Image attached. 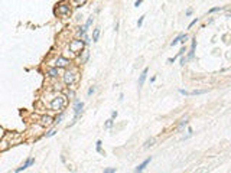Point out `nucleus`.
Returning <instances> with one entry per match:
<instances>
[{
	"label": "nucleus",
	"mask_w": 231,
	"mask_h": 173,
	"mask_svg": "<svg viewBox=\"0 0 231 173\" xmlns=\"http://www.w3.org/2000/svg\"><path fill=\"white\" fill-rule=\"evenodd\" d=\"M104 173H116V169H114V167H108V169H104Z\"/></svg>",
	"instance_id": "cd10ccee"
},
{
	"label": "nucleus",
	"mask_w": 231,
	"mask_h": 173,
	"mask_svg": "<svg viewBox=\"0 0 231 173\" xmlns=\"http://www.w3.org/2000/svg\"><path fill=\"white\" fill-rule=\"evenodd\" d=\"M82 40H84V43H85V45H90V43H91V39H90L87 35L84 36V38H82Z\"/></svg>",
	"instance_id": "bb28decb"
},
{
	"label": "nucleus",
	"mask_w": 231,
	"mask_h": 173,
	"mask_svg": "<svg viewBox=\"0 0 231 173\" xmlns=\"http://www.w3.org/2000/svg\"><path fill=\"white\" fill-rule=\"evenodd\" d=\"M77 33H78L79 38H84V36H85V33H87L85 25H84V26H81V27H78V32H77Z\"/></svg>",
	"instance_id": "4468645a"
},
{
	"label": "nucleus",
	"mask_w": 231,
	"mask_h": 173,
	"mask_svg": "<svg viewBox=\"0 0 231 173\" xmlns=\"http://www.w3.org/2000/svg\"><path fill=\"white\" fill-rule=\"evenodd\" d=\"M188 120H189L188 117H184V118L181 120V123H179V126H178V130H182V128H184V127L186 126V124H188Z\"/></svg>",
	"instance_id": "dca6fc26"
},
{
	"label": "nucleus",
	"mask_w": 231,
	"mask_h": 173,
	"mask_svg": "<svg viewBox=\"0 0 231 173\" xmlns=\"http://www.w3.org/2000/svg\"><path fill=\"white\" fill-rule=\"evenodd\" d=\"M192 14V9H188L186 12H185V16H191Z\"/></svg>",
	"instance_id": "72a5a7b5"
},
{
	"label": "nucleus",
	"mask_w": 231,
	"mask_h": 173,
	"mask_svg": "<svg viewBox=\"0 0 231 173\" xmlns=\"http://www.w3.org/2000/svg\"><path fill=\"white\" fill-rule=\"evenodd\" d=\"M101 144H103V143H101V140H98V141L95 143V149H97V152H98V153H101V152H103V150H101Z\"/></svg>",
	"instance_id": "5701e85b"
},
{
	"label": "nucleus",
	"mask_w": 231,
	"mask_h": 173,
	"mask_svg": "<svg viewBox=\"0 0 231 173\" xmlns=\"http://www.w3.org/2000/svg\"><path fill=\"white\" fill-rule=\"evenodd\" d=\"M77 80V71H66L64 74V82H65L68 86H71Z\"/></svg>",
	"instance_id": "20e7f679"
},
{
	"label": "nucleus",
	"mask_w": 231,
	"mask_h": 173,
	"mask_svg": "<svg viewBox=\"0 0 231 173\" xmlns=\"http://www.w3.org/2000/svg\"><path fill=\"white\" fill-rule=\"evenodd\" d=\"M117 117V111H113L111 113V118H116Z\"/></svg>",
	"instance_id": "f704fd0d"
},
{
	"label": "nucleus",
	"mask_w": 231,
	"mask_h": 173,
	"mask_svg": "<svg viewBox=\"0 0 231 173\" xmlns=\"http://www.w3.org/2000/svg\"><path fill=\"white\" fill-rule=\"evenodd\" d=\"M92 22H94V17H92V16H90V17L87 19V23H85V27H87V29H88V27L92 25Z\"/></svg>",
	"instance_id": "6ab92c4d"
},
{
	"label": "nucleus",
	"mask_w": 231,
	"mask_h": 173,
	"mask_svg": "<svg viewBox=\"0 0 231 173\" xmlns=\"http://www.w3.org/2000/svg\"><path fill=\"white\" fill-rule=\"evenodd\" d=\"M142 3H143V0H136V2H134V6L139 7L140 5H142Z\"/></svg>",
	"instance_id": "2f4dec72"
},
{
	"label": "nucleus",
	"mask_w": 231,
	"mask_h": 173,
	"mask_svg": "<svg viewBox=\"0 0 231 173\" xmlns=\"http://www.w3.org/2000/svg\"><path fill=\"white\" fill-rule=\"evenodd\" d=\"M150 162H152V157H147V159H146L145 162L142 163V165H139V166L136 167V169H134V172H137V173H139V172H143V170L146 169V166H147V165H149Z\"/></svg>",
	"instance_id": "1a4fd4ad"
},
{
	"label": "nucleus",
	"mask_w": 231,
	"mask_h": 173,
	"mask_svg": "<svg viewBox=\"0 0 231 173\" xmlns=\"http://www.w3.org/2000/svg\"><path fill=\"white\" fill-rule=\"evenodd\" d=\"M82 108H84V102L79 101V100H75V104H74V120H72V123L68 124V127H71V126L75 124V121L78 120L81 113H82Z\"/></svg>",
	"instance_id": "f03ea898"
},
{
	"label": "nucleus",
	"mask_w": 231,
	"mask_h": 173,
	"mask_svg": "<svg viewBox=\"0 0 231 173\" xmlns=\"http://www.w3.org/2000/svg\"><path fill=\"white\" fill-rule=\"evenodd\" d=\"M100 38V27L97 29H94V32H92V42H97Z\"/></svg>",
	"instance_id": "2eb2a0df"
},
{
	"label": "nucleus",
	"mask_w": 231,
	"mask_h": 173,
	"mask_svg": "<svg viewBox=\"0 0 231 173\" xmlns=\"http://www.w3.org/2000/svg\"><path fill=\"white\" fill-rule=\"evenodd\" d=\"M48 75L51 77V78H58V75H59V68L58 67H52L48 69Z\"/></svg>",
	"instance_id": "9d476101"
},
{
	"label": "nucleus",
	"mask_w": 231,
	"mask_h": 173,
	"mask_svg": "<svg viewBox=\"0 0 231 173\" xmlns=\"http://www.w3.org/2000/svg\"><path fill=\"white\" fill-rule=\"evenodd\" d=\"M55 134H56V130L53 128V130H51V131L45 133V137H52V136H55Z\"/></svg>",
	"instance_id": "b1692460"
},
{
	"label": "nucleus",
	"mask_w": 231,
	"mask_h": 173,
	"mask_svg": "<svg viewBox=\"0 0 231 173\" xmlns=\"http://www.w3.org/2000/svg\"><path fill=\"white\" fill-rule=\"evenodd\" d=\"M65 105H66V98L65 97H62V95H56V97L51 101V104H49L51 110H53V111H62V110L65 108Z\"/></svg>",
	"instance_id": "f257e3e1"
},
{
	"label": "nucleus",
	"mask_w": 231,
	"mask_h": 173,
	"mask_svg": "<svg viewBox=\"0 0 231 173\" xmlns=\"http://www.w3.org/2000/svg\"><path fill=\"white\" fill-rule=\"evenodd\" d=\"M33 163H35V159H33V157H29V159H27L26 162L23 163V166H20V167H18V169H16V172L19 173V172H23V170H26L27 167L32 166Z\"/></svg>",
	"instance_id": "0eeeda50"
},
{
	"label": "nucleus",
	"mask_w": 231,
	"mask_h": 173,
	"mask_svg": "<svg viewBox=\"0 0 231 173\" xmlns=\"http://www.w3.org/2000/svg\"><path fill=\"white\" fill-rule=\"evenodd\" d=\"M69 64H71V62H69V59H68V58L58 56L52 65H53V67H58V68H66V67H69Z\"/></svg>",
	"instance_id": "39448f33"
},
{
	"label": "nucleus",
	"mask_w": 231,
	"mask_h": 173,
	"mask_svg": "<svg viewBox=\"0 0 231 173\" xmlns=\"http://www.w3.org/2000/svg\"><path fill=\"white\" fill-rule=\"evenodd\" d=\"M113 124H114V123H113V118H110V120H107V121H106V128H111V127H113Z\"/></svg>",
	"instance_id": "393cba45"
},
{
	"label": "nucleus",
	"mask_w": 231,
	"mask_h": 173,
	"mask_svg": "<svg viewBox=\"0 0 231 173\" xmlns=\"http://www.w3.org/2000/svg\"><path fill=\"white\" fill-rule=\"evenodd\" d=\"M147 72H149V68H145L143 71H142V74H140V77H139V88H142L143 86V84H145L146 81V77H147Z\"/></svg>",
	"instance_id": "6e6552de"
},
{
	"label": "nucleus",
	"mask_w": 231,
	"mask_h": 173,
	"mask_svg": "<svg viewBox=\"0 0 231 173\" xmlns=\"http://www.w3.org/2000/svg\"><path fill=\"white\" fill-rule=\"evenodd\" d=\"M69 12H71L69 5H66V3H61L59 6H58V13H59L61 16H66V14H69Z\"/></svg>",
	"instance_id": "423d86ee"
},
{
	"label": "nucleus",
	"mask_w": 231,
	"mask_h": 173,
	"mask_svg": "<svg viewBox=\"0 0 231 173\" xmlns=\"http://www.w3.org/2000/svg\"><path fill=\"white\" fill-rule=\"evenodd\" d=\"M207 93V90H195V91H191L188 93V95H202V94Z\"/></svg>",
	"instance_id": "a211bd4d"
},
{
	"label": "nucleus",
	"mask_w": 231,
	"mask_h": 173,
	"mask_svg": "<svg viewBox=\"0 0 231 173\" xmlns=\"http://www.w3.org/2000/svg\"><path fill=\"white\" fill-rule=\"evenodd\" d=\"M184 52H186V51H185V46L182 48V49H181V51L178 52V56H182V55H184Z\"/></svg>",
	"instance_id": "473e14b6"
},
{
	"label": "nucleus",
	"mask_w": 231,
	"mask_h": 173,
	"mask_svg": "<svg viewBox=\"0 0 231 173\" xmlns=\"http://www.w3.org/2000/svg\"><path fill=\"white\" fill-rule=\"evenodd\" d=\"M185 64H186V59H185V58H182V59H181V65H185Z\"/></svg>",
	"instance_id": "e433bc0d"
},
{
	"label": "nucleus",
	"mask_w": 231,
	"mask_h": 173,
	"mask_svg": "<svg viewBox=\"0 0 231 173\" xmlns=\"http://www.w3.org/2000/svg\"><path fill=\"white\" fill-rule=\"evenodd\" d=\"M84 40H81V39H77V40H72L71 43H69V51L71 52H75V53H81L82 51H84Z\"/></svg>",
	"instance_id": "7ed1b4c3"
},
{
	"label": "nucleus",
	"mask_w": 231,
	"mask_h": 173,
	"mask_svg": "<svg viewBox=\"0 0 231 173\" xmlns=\"http://www.w3.org/2000/svg\"><path fill=\"white\" fill-rule=\"evenodd\" d=\"M79 58H81V64H87V61L90 58V52L88 51H82L79 53Z\"/></svg>",
	"instance_id": "f8f14e48"
},
{
	"label": "nucleus",
	"mask_w": 231,
	"mask_h": 173,
	"mask_svg": "<svg viewBox=\"0 0 231 173\" xmlns=\"http://www.w3.org/2000/svg\"><path fill=\"white\" fill-rule=\"evenodd\" d=\"M145 17H146V16H142V17L139 19V22H137V26H139V27H140V26H142V25H143V20H145Z\"/></svg>",
	"instance_id": "c756f323"
},
{
	"label": "nucleus",
	"mask_w": 231,
	"mask_h": 173,
	"mask_svg": "<svg viewBox=\"0 0 231 173\" xmlns=\"http://www.w3.org/2000/svg\"><path fill=\"white\" fill-rule=\"evenodd\" d=\"M87 3V0H75V5H77V6H82V5H85Z\"/></svg>",
	"instance_id": "a878e982"
},
{
	"label": "nucleus",
	"mask_w": 231,
	"mask_h": 173,
	"mask_svg": "<svg viewBox=\"0 0 231 173\" xmlns=\"http://www.w3.org/2000/svg\"><path fill=\"white\" fill-rule=\"evenodd\" d=\"M197 22H198V17H195V19H194V20L191 22V23L188 25V29H191V27L194 26V25H197Z\"/></svg>",
	"instance_id": "c85d7f7f"
},
{
	"label": "nucleus",
	"mask_w": 231,
	"mask_h": 173,
	"mask_svg": "<svg viewBox=\"0 0 231 173\" xmlns=\"http://www.w3.org/2000/svg\"><path fill=\"white\" fill-rule=\"evenodd\" d=\"M94 91H95V88H94V86H91V88L88 90V93H87V95H88V97H90V95H92V94H94Z\"/></svg>",
	"instance_id": "7c9ffc66"
},
{
	"label": "nucleus",
	"mask_w": 231,
	"mask_h": 173,
	"mask_svg": "<svg viewBox=\"0 0 231 173\" xmlns=\"http://www.w3.org/2000/svg\"><path fill=\"white\" fill-rule=\"evenodd\" d=\"M195 46H197V39L194 38L191 42V51H189V55H188V59H192L194 58V53H195Z\"/></svg>",
	"instance_id": "9b49d317"
},
{
	"label": "nucleus",
	"mask_w": 231,
	"mask_h": 173,
	"mask_svg": "<svg viewBox=\"0 0 231 173\" xmlns=\"http://www.w3.org/2000/svg\"><path fill=\"white\" fill-rule=\"evenodd\" d=\"M156 143V139H149V140H146V143H145V149H149V147H152L153 144Z\"/></svg>",
	"instance_id": "f3484780"
},
{
	"label": "nucleus",
	"mask_w": 231,
	"mask_h": 173,
	"mask_svg": "<svg viewBox=\"0 0 231 173\" xmlns=\"http://www.w3.org/2000/svg\"><path fill=\"white\" fill-rule=\"evenodd\" d=\"M62 118H64V113H61L59 115H58V117L55 118V121H53V123H55V124H59L61 121H62Z\"/></svg>",
	"instance_id": "412c9836"
},
{
	"label": "nucleus",
	"mask_w": 231,
	"mask_h": 173,
	"mask_svg": "<svg viewBox=\"0 0 231 173\" xmlns=\"http://www.w3.org/2000/svg\"><path fill=\"white\" fill-rule=\"evenodd\" d=\"M40 123H42V126H49V124L52 123V117H49V115H42V117H40Z\"/></svg>",
	"instance_id": "ddd939ff"
},
{
	"label": "nucleus",
	"mask_w": 231,
	"mask_h": 173,
	"mask_svg": "<svg viewBox=\"0 0 231 173\" xmlns=\"http://www.w3.org/2000/svg\"><path fill=\"white\" fill-rule=\"evenodd\" d=\"M179 40H181V35H179V36H176L175 39L172 40V42H171V46H175V45H178V43H179Z\"/></svg>",
	"instance_id": "aec40b11"
},
{
	"label": "nucleus",
	"mask_w": 231,
	"mask_h": 173,
	"mask_svg": "<svg viewBox=\"0 0 231 173\" xmlns=\"http://www.w3.org/2000/svg\"><path fill=\"white\" fill-rule=\"evenodd\" d=\"M221 10H223V7H212L208 10V13H215V12H221Z\"/></svg>",
	"instance_id": "4be33fe9"
},
{
	"label": "nucleus",
	"mask_w": 231,
	"mask_h": 173,
	"mask_svg": "<svg viewBox=\"0 0 231 173\" xmlns=\"http://www.w3.org/2000/svg\"><path fill=\"white\" fill-rule=\"evenodd\" d=\"M114 30H116V32L119 30V22H116V26H114Z\"/></svg>",
	"instance_id": "c9c22d12"
}]
</instances>
